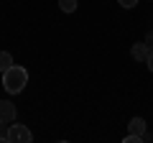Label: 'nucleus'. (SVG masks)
I'll list each match as a JSON object with an SVG mask.
<instances>
[{"label":"nucleus","instance_id":"39448f33","mask_svg":"<svg viewBox=\"0 0 153 143\" xmlns=\"http://www.w3.org/2000/svg\"><path fill=\"white\" fill-rule=\"evenodd\" d=\"M128 128H130V133H135V136H143V133H146V120H143V118H133V120L128 123Z\"/></svg>","mask_w":153,"mask_h":143},{"label":"nucleus","instance_id":"6e6552de","mask_svg":"<svg viewBox=\"0 0 153 143\" xmlns=\"http://www.w3.org/2000/svg\"><path fill=\"white\" fill-rule=\"evenodd\" d=\"M0 141H8V123L0 120Z\"/></svg>","mask_w":153,"mask_h":143},{"label":"nucleus","instance_id":"9b49d317","mask_svg":"<svg viewBox=\"0 0 153 143\" xmlns=\"http://www.w3.org/2000/svg\"><path fill=\"white\" fill-rule=\"evenodd\" d=\"M146 44H148V49H153V31L146 36Z\"/></svg>","mask_w":153,"mask_h":143},{"label":"nucleus","instance_id":"7ed1b4c3","mask_svg":"<svg viewBox=\"0 0 153 143\" xmlns=\"http://www.w3.org/2000/svg\"><path fill=\"white\" fill-rule=\"evenodd\" d=\"M0 120L16 123V105H13V102H8V100H3V102H0Z\"/></svg>","mask_w":153,"mask_h":143},{"label":"nucleus","instance_id":"1a4fd4ad","mask_svg":"<svg viewBox=\"0 0 153 143\" xmlns=\"http://www.w3.org/2000/svg\"><path fill=\"white\" fill-rule=\"evenodd\" d=\"M117 3H120L123 8H135L138 5V0H117Z\"/></svg>","mask_w":153,"mask_h":143},{"label":"nucleus","instance_id":"0eeeda50","mask_svg":"<svg viewBox=\"0 0 153 143\" xmlns=\"http://www.w3.org/2000/svg\"><path fill=\"white\" fill-rule=\"evenodd\" d=\"M59 8L64 13H74L76 10V0H59Z\"/></svg>","mask_w":153,"mask_h":143},{"label":"nucleus","instance_id":"f257e3e1","mask_svg":"<svg viewBox=\"0 0 153 143\" xmlns=\"http://www.w3.org/2000/svg\"><path fill=\"white\" fill-rule=\"evenodd\" d=\"M26 82H28V72L23 69V66L13 64V66H8V69L3 72V87H5V92H10V95L23 92Z\"/></svg>","mask_w":153,"mask_h":143},{"label":"nucleus","instance_id":"423d86ee","mask_svg":"<svg viewBox=\"0 0 153 143\" xmlns=\"http://www.w3.org/2000/svg\"><path fill=\"white\" fill-rule=\"evenodd\" d=\"M8 66H13V56L8 51H0V72H5Z\"/></svg>","mask_w":153,"mask_h":143},{"label":"nucleus","instance_id":"20e7f679","mask_svg":"<svg viewBox=\"0 0 153 143\" xmlns=\"http://www.w3.org/2000/svg\"><path fill=\"white\" fill-rule=\"evenodd\" d=\"M148 54H151V49H148L146 41H138V44H133V49H130V56H133L135 61H146Z\"/></svg>","mask_w":153,"mask_h":143},{"label":"nucleus","instance_id":"9d476101","mask_svg":"<svg viewBox=\"0 0 153 143\" xmlns=\"http://www.w3.org/2000/svg\"><path fill=\"white\" fill-rule=\"evenodd\" d=\"M146 64H148V69H151V74H153V49H151V54H148V59H146Z\"/></svg>","mask_w":153,"mask_h":143},{"label":"nucleus","instance_id":"f03ea898","mask_svg":"<svg viewBox=\"0 0 153 143\" xmlns=\"http://www.w3.org/2000/svg\"><path fill=\"white\" fill-rule=\"evenodd\" d=\"M8 141H13V143H31L33 141V133L28 130L26 125H8Z\"/></svg>","mask_w":153,"mask_h":143}]
</instances>
